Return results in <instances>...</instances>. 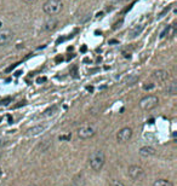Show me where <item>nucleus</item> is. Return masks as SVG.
<instances>
[{"instance_id":"22","label":"nucleus","mask_w":177,"mask_h":186,"mask_svg":"<svg viewBox=\"0 0 177 186\" xmlns=\"http://www.w3.org/2000/svg\"><path fill=\"white\" fill-rule=\"evenodd\" d=\"M46 80V78H43V79H38V82H43V81H45Z\"/></svg>"},{"instance_id":"20","label":"nucleus","mask_w":177,"mask_h":186,"mask_svg":"<svg viewBox=\"0 0 177 186\" xmlns=\"http://www.w3.org/2000/svg\"><path fill=\"white\" fill-rule=\"evenodd\" d=\"M23 1H24L26 4H28V5H33V4L37 3L38 0H23Z\"/></svg>"},{"instance_id":"21","label":"nucleus","mask_w":177,"mask_h":186,"mask_svg":"<svg viewBox=\"0 0 177 186\" xmlns=\"http://www.w3.org/2000/svg\"><path fill=\"white\" fill-rule=\"evenodd\" d=\"M70 135H67V137H60V140H64V139H69Z\"/></svg>"},{"instance_id":"11","label":"nucleus","mask_w":177,"mask_h":186,"mask_svg":"<svg viewBox=\"0 0 177 186\" xmlns=\"http://www.w3.org/2000/svg\"><path fill=\"white\" fill-rule=\"evenodd\" d=\"M85 185V178L83 174H77L70 182V186H84Z\"/></svg>"},{"instance_id":"4","label":"nucleus","mask_w":177,"mask_h":186,"mask_svg":"<svg viewBox=\"0 0 177 186\" xmlns=\"http://www.w3.org/2000/svg\"><path fill=\"white\" fill-rule=\"evenodd\" d=\"M145 174V171L141 165H137V164H132L128 168V175L132 179V180H139Z\"/></svg>"},{"instance_id":"19","label":"nucleus","mask_w":177,"mask_h":186,"mask_svg":"<svg viewBox=\"0 0 177 186\" xmlns=\"http://www.w3.org/2000/svg\"><path fill=\"white\" fill-rule=\"evenodd\" d=\"M152 88H154V83H148V85H145L143 86V89H146V91L152 89Z\"/></svg>"},{"instance_id":"2","label":"nucleus","mask_w":177,"mask_h":186,"mask_svg":"<svg viewBox=\"0 0 177 186\" xmlns=\"http://www.w3.org/2000/svg\"><path fill=\"white\" fill-rule=\"evenodd\" d=\"M43 10L49 16L58 15L63 10V3L62 0H46L43 5Z\"/></svg>"},{"instance_id":"23","label":"nucleus","mask_w":177,"mask_h":186,"mask_svg":"<svg viewBox=\"0 0 177 186\" xmlns=\"http://www.w3.org/2000/svg\"><path fill=\"white\" fill-rule=\"evenodd\" d=\"M112 1H114V3H119V1H122V0H112Z\"/></svg>"},{"instance_id":"12","label":"nucleus","mask_w":177,"mask_h":186,"mask_svg":"<svg viewBox=\"0 0 177 186\" xmlns=\"http://www.w3.org/2000/svg\"><path fill=\"white\" fill-rule=\"evenodd\" d=\"M143 29H145V24H137L135 28H132V29L130 30V38H131V39L136 38L137 35H139L141 33H142Z\"/></svg>"},{"instance_id":"1","label":"nucleus","mask_w":177,"mask_h":186,"mask_svg":"<svg viewBox=\"0 0 177 186\" xmlns=\"http://www.w3.org/2000/svg\"><path fill=\"white\" fill-rule=\"evenodd\" d=\"M104 162H105V155L102 150H96L94 151L90 157H88V163H90V167L91 169L95 171V172H100L103 165H104Z\"/></svg>"},{"instance_id":"24","label":"nucleus","mask_w":177,"mask_h":186,"mask_svg":"<svg viewBox=\"0 0 177 186\" xmlns=\"http://www.w3.org/2000/svg\"><path fill=\"white\" fill-rule=\"evenodd\" d=\"M29 186H38V185H29Z\"/></svg>"},{"instance_id":"15","label":"nucleus","mask_w":177,"mask_h":186,"mask_svg":"<svg viewBox=\"0 0 177 186\" xmlns=\"http://www.w3.org/2000/svg\"><path fill=\"white\" fill-rule=\"evenodd\" d=\"M44 126H37V127H33V128H30L29 131H28V133L30 134V135H35V134H39L40 132H43L44 131Z\"/></svg>"},{"instance_id":"16","label":"nucleus","mask_w":177,"mask_h":186,"mask_svg":"<svg viewBox=\"0 0 177 186\" xmlns=\"http://www.w3.org/2000/svg\"><path fill=\"white\" fill-rule=\"evenodd\" d=\"M137 81H138V76H137V75H130V76H128V78L125 79V83L129 85V86L135 85Z\"/></svg>"},{"instance_id":"10","label":"nucleus","mask_w":177,"mask_h":186,"mask_svg":"<svg viewBox=\"0 0 177 186\" xmlns=\"http://www.w3.org/2000/svg\"><path fill=\"white\" fill-rule=\"evenodd\" d=\"M156 154L155 149L152 147V146H143L139 149V155L141 156H145V157H150V156H154Z\"/></svg>"},{"instance_id":"3","label":"nucleus","mask_w":177,"mask_h":186,"mask_svg":"<svg viewBox=\"0 0 177 186\" xmlns=\"http://www.w3.org/2000/svg\"><path fill=\"white\" fill-rule=\"evenodd\" d=\"M158 103H159V99H158V97H155V96H146V97H143L142 99L139 100V106H141V109L142 110H152L153 108H155L156 105H158Z\"/></svg>"},{"instance_id":"14","label":"nucleus","mask_w":177,"mask_h":186,"mask_svg":"<svg viewBox=\"0 0 177 186\" xmlns=\"http://www.w3.org/2000/svg\"><path fill=\"white\" fill-rule=\"evenodd\" d=\"M153 186H173L171 181L166 180V179H159V180H155Z\"/></svg>"},{"instance_id":"13","label":"nucleus","mask_w":177,"mask_h":186,"mask_svg":"<svg viewBox=\"0 0 177 186\" xmlns=\"http://www.w3.org/2000/svg\"><path fill=\"white\" fill-rule=\"evenodd\" d=\"M166 92L169 93V94H171V96L177 94V82L176 81H171L169 83L167 88H166Z\"/></svg>"},{"instance_id":"7","label":"nucleus","mask_w":177,"mask_h":186,"mask_svg":"<svg viewBox=\"0 0 177 186\" xmlns=\"http://www.w3.org/2000/svg\"><path fill=\"white\" fill-rule=\"evenodd\" d=\"M13 36H15V34L11 29H7V28L0 29V46H5L9 42H11Z\"/></svg>"},{"instance_id":"25","label":"nucleus","mask_w":177,"mask_h":186,"mask_svg":"<svg viewBox=\"0 0 177 186\" xmlns=\"http://www.w3.org/2000/svg\"><path fill=\"white\" fill-rule=\"evenodd\" d=\"M0 26H1V23H0Z\"/></svg>"},{"instance_id":"18","label":"nucleus","mask_w":177,"mask_h":186,"mask_svg":"<svg viewBox=\"0 0 177 186\" xmlns=\"http://www.w3.org/2000/svg\"><path fill=\"white\" fill-rule=\"evenodd\" d=\"M11 102V98H6V99H3L1 102H0V105H7L9 103Z\"/></svg>"},{"instance_id":"17","label":"nucleus","mask_w":177,"mask_h":186,"mask_svg":"<svg viewBox=\"0 0 177 186\" xmlns=\"http://www.w3.org/2000/svg\"><path fill=\"white\" fill-rule=\"evenodd\" d=\"M109 186H125V185H124L121 181H119V180H112Z\"/></svg>"},{"instance_id":"8","label":"nucleus","mask_w":177,"mask_h":186,"mask_svg":"<svg viewBox=\"0 0 177 186\" xmlns=\"http://www.w3.org/2000/svg\"><path fill=\"white\" fill-rule=\"evenodd\" d=\"M152 78H153V80H155L158 82H164L170 78V74H169V71H166L164 69H159V70L153 71Z\"/></svg>"},{"instance_id":"5","label":"nucleus","mask_w":177,"mask_h":186,"mask_svg":"<svg viewBox=\"0 0 177 186\" xmlns=\"http://www.w3.org/2000/svg\"><path fill=\"white\" fill-rule=\"evenodd\" d=\"M131 137H132V129L130 127H124L118 132L117 140H118V143L124 144V143H128L131 139Z\"/></svg>"},{"instance_id":"6","label":"nucleus","mask_w":177,"mask_h":186,"mask_svg":"<svg viewBox=\"0 0 177 186\" xmlns=\"http://www.w3.org/2000/svg\"><path fill=\"white\" fill-rule=\"evenodd\" d=\"M95 128L92 126H81L78 129V137L80 139H90L95 135Z\"/></svg>"},{"instance_id":"9","label":"nucleus","mask_w":177,"mask_h":186,"mask_svg":"<svg viewBox=\"0 0 177 186\" xmlns=\"http://www.w3.org/2000/svg\"><path fill=\"white\" fill-rule=\"evenodd\" d=\"M57 26H58V21L56 20V18H54V17H50L49 20H46L44 22L43 29L45 31H51V30H55L57 28Z\"/></svg>"}]
</instances>
